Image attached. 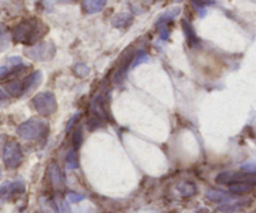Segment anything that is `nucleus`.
<instances>
[{
  "instance_id": "obj_6",
  "label": "nucleus",
  "mask_w": 256,
  "mask_h": 213,
  "mask_svg": "<svg viewBox=\"0 0 256 213\" xmlns=\"http://www.w3.org/2000/svg\"><path fill=\"white\" fill-rule=\"evenodd\" d=\"M49 177L52 189L56 190V191L62 190V187H64V177H62V171H60L59 166L56 164H52L49 166Z\"/></svg>"
},
{
  "instance_id": "obj_14",
  "label": "nucleus",
  "mask_w": 256,
  "mask_h": 213,
  "mask_svg": "<svg viewBox=\"0 0 256 213\" xmlns=\"http://www.w3.org/2000/svg\"><path fill=\"white\" fill-rule=\"evenodd\" d=\"M178 191L182 197H192L196 194V186L192 182H182L178 185Z\"/></svg>"
},
{
  "instance_id": "obj_12",
  "label": "nucleus",
  "mask_w": 256,
  "mask_h": 213,
  "mask_svg": "<svg viewBox=\"0 0 256 213\" xmlns=\"http://www.w3.org/2000/svg\"><path fill=\"white\" fill-rule=\"evenodd\" d=\"M255 184L252 182H238L229 186V192L234 195H244L248 192H252L254 190Z\"/></svg>"
},
{
  "instance_id": "obj_1",
  "label": "nucleus",
  "mask_w": 256,
  "mask_h": 213,
  "mask_svg": "<svg viewBox=\"0 0 256 213\" xmlns=\"http://www.w3.org/2000/svg\"><path fill=\"white\" fill-rule=\"evenodd\" d=\"M48 32V26L42 24V20L30 17L20 21L12 31V39L15 44H24L34 46L39 44L40 39Z\"/></svg>"
},
{
  "instance_id": "obj_25",
  "label": "nucleus",
  "mask_w": 256,
  "mask_h": 213,
  "mask_svg": "<svg viewBox=\"0 0 256 213\" xmlns=\"http://www.w3.org/2000/svg\"><path fill=\"white\" fill-rule=\"evenodd\" d=\"M66 1H70V0H66Z\"/></svg>"
},
{
  "instance_id": "obj_8",
  "label": "nucleus",
  "mask_w": 256,
  "mask_h": 213,
  "mask_svg": "<svg viewBox=\"0 0 256 213\" xmlns=\"http://www.w3.org/2000/svg\"><path fill=\"white\" fill-rule=\"evenodd\" d=\"M182 27L185 32V36H186L188 42H189V46L194 47V46H196V45L200 44V39L198 37L194 27H192V25L190 24L186 19L182 20Z\"/></svg>"
},
{
  "instance_id": "obj_10",
  "label": "nucleus",
  "mask_w": 256,
  "mask_h": 213,
  "mask_svg": "<svg viewBox=\"0 0 256 213\" xmlns=\"http://www.w3.org/2000/svg\"><path fill=\"white\" fill-rule=\"evenodd\" d=\"M22 192H24V184L22 182H8L2 186V199L5 200L12 195L22 194Z\"/></svg>"
},
{
  "instance_id": "obj_18",
  "label": "nucleus",
  "mask_w": 256,
  "mask_h": 213,
  "mask_svg": "<svg viewBox=\"0 0 256 213\" xmlns=\"http://www.w3.org/2000/svg\"><path fill=\"white\" fill-rule=\"evenodd\" d=\"M66 166L69 167L70 170L78 169V166H79V164H78V157L76 155H75V150H72V151H70L69 154H68Z\"/></svg>"
},
{
  "instance_id": "obj_2",
  "label": "nucleus",
  "mask_w": 256,
  "mask_h": 213,
  "mask_svg": "<svg viewBox=\"0 0 256 213\" xmlns=\"http://www.w3.org/2000/svg\"><path fill=\"white\" fill-rule=\"evenodd\" d=\"M48 132V125L44 121L38 119H30L22 122L18 129V135L25 141L35 140L42 137Z\"/></svg>"
},
{
  "instance_id": "obj_5",
  "label": "nucleus",
  "mask_w": 256,
  "mask_h": 213,
  "mask_svg": "<svg viewBox=\"0 0 256 213\" xmlns=\"http://www.w3.org/2000/svg\"><path fill=\"white\" fill-rule=\"evenodd\" d=\"M56 52V47L52 42H39L30 49L25 50V55L35 61H48L52 59Z\"/></svg>"
},
{
  "instance_id": "obj_17",
  "label": "nucleus",
  "mask_w": 256,
  "mask_h": 213,
  "mask_svg": "<svg viewBox=\"0 0 256 213\" xmlns=\"http://www.w3.org/2000/svg\"><path fill=\"white\" fill-rule=\"evenodd\" d=\"M82 130L76 129L75 130L74 134H72V147H74L72 150H75V151H76V150L80 147V145H82Z\"/></svg>"
},
{
  "instance_id": "obj_16",
  "label": "nucleus",
  "mask_w": 256,
  "mask_h": 213,
  "mask_svg": "<svg viewBox=\"0 0 256 213\" xmlns=\"http://www.w3.org/2000/svg\"><path fill=\"white\" fill-rule=\"evenodd\" d=\"M72 71L78 77H86L90 74V69L82 62H78L74 67H72Z\"/></svg>"
},
{
  "instance_id": "obj_3",
  "label": "nucleus",
  "mask_w": 256,
  "mask_h": 213,
  "mask_svg": "<svg viewBox=\"0 0 256 213\" xmlns=\"http://www.w3.org/2000/svg\"><path fill=\"white\" fill-rule=\"evenodd\" d=\"M32 106L42 116H52V114L56 112V99H55L54 94L50 91L40 92V94L35 95L32 99Z\"/></svg>"
},
{
  "instance_id": "obj_15",
  "label": "nucleus",
  "mask_w": 256,
  "mask_h": 213,
  "mask_svg": "<svg viewBox=\"0 0 256 213\" xmlns=\"http://www.w3.org/2000/svg\"><path fill=\"white\" fill-rule=\"evenodd\" d=\"M180 12V7H172V9H169L168 11H165L162 16L158 19L156 25L158 24H168L170 20H172L174 17L178 16V14Z\"/></svg>"
},
{
  "instance_id": "obj_7",
  "label": "nucleus",
  "mask_w": 256,
  "mask_h": 213,
  "mask_svg": "<svg viewBox=\"0 0 256 213\" xmlns=\"http://www.w3.org/2000/svg\"><path fill=\"white\" fill-rule=\"evenodd\" d=\"M20 81H22V91H24V94H25V92L35 89V87H36L38 85L42 82V72L40 71L32 72V74L28 75V76L24 77L22 80H20Z\"/></svg>"
},
{
  "instance_id": "obj_22",
  "label": "nucleus",
  "mask_w": 256,
  "mask_h": 213,
  "mask_svg": "<svg viewBox=\"0 0 256 213\" xmlns=\"http://www.w3.org/2000/svg\"><path fill=\"white\" fill-rule=\"evenodd\" d=\"M192 4L195 5V6L200 10H202L204 11V9H202V6H205V5H212L214 4V0H192Z\"/></svg>"
},
{
  "instance_id": "obj_24",
  "label": "nucleus",
  "mask_w": 256,
  "mask_h": 213,
  "mask_svg": "<svg viewBox=\"0 0 256 213\" xmlns=\"http://www.w3.org/2000/svg\"><path fill=\"white\" fill-rule=\"evenodd\" d=\"M172 1H174V2H182V0H172Z\"/></svg>"
},
{
  "instance_id": "obj_20",
  "label": "nucleus",
  "mask_w": 256,
  "mask_h": 213,
  "mask_svg": "<svg viewBox=\"0 0 256 213\" xmlns=\"http://www.w3.org/2000/svg\"><path fill=\"white\" fill-rule=\"evenodd\" d=\"M158 30H159V35H160V39L166 41L170 36V31H169V27H168V24H158Z\"/></svg>"
},
{
  "instance_id": "obj_21",
  "label": "nucleus",
  "mask_w": 256,
  "mask_h": 213,
  "mask_svg": "<svg viewBox=\"0 0 256 213\" xmlns=\"http://www.w3.org/2000/svg\"><path fill=\"white\" fill-rule=\"evenodd\" d=\"M85 197L82 196V195H79V194H75V192H69L68 194V200H69V202H72V204H78V202L82 201Z\"/></svg>"
},
{
  "instance_id": "obj_9",
  "label": "nucleus",
  "mask_w": 256,
  "mask_h": 213,
  "mask_svg": "<svg viewBox=\"0 0 256 213\" xmlns=\"http://www.w3.org/2000/svg\"><path fill=\"white\" fill-rule=\"evenodd\" d=\"M108 0H82V10L86 14L99 12L106 6Z\"/></svg>"
},
{
  "instance_id": "obj_11",
  "label": "nucleus",
  "mask_w": 256,
  "mask_h": 213,
  "mask_svg": "<svg viewBox=\"0 0 256 213\" xmlns=\"http://www.w3.org/2000/svg\"><path fill=\"white\" fill-rule=\"evenodd\" d=\"M206 199L212 202H229L232 201L230 192L220 191V190H209L206 192Z\"/></svg>"
},
{
  "instance_id": "obj_23",
  "label": "nucleus",
  "mask_w": 256,
  "mask_h": 213,
  "mask_svg": "<svg viewBox=\"0 0 256 213\" xmlns=\"http://www.w3.org/2000/svg\"><path fill=\"white\" fill-rule=\"evenodd\" d=\"M58 209H59V213H70L69 206H68L66 202L64 201L58 202Z\"/></svg>"
},
{
  "instance_id": "obj_4",
  "label": "nucleus",
  "mask_w": 256,
  "mask_h": 213,
  "mask_svg": "<svg viewBox=\"0 0 256 213\" xmlns=\"http://www.w3.org/2000/svg\"><path fill=\"white\" fill-rule=\"evenodd\" d=\"M22 161V146L16 141H8L2 149V162L6 169H18Z\"/></svg>"
},
{
  "instance_id": "obj_19",
  "label": "nucleus",
  "mask_w": 256,
  "mask_h": 213,
  "mask_svg": "<svg viewBox=\"0 0 256 213\" xmlns=\"http://www.w3.org/2000/svg\"><path fill=\"white\" fill-rule=\"evenodd\" d=\"M148 60H149V56H148V54L144 51V50H142V51L138 52V55H136V56H135L134 62H132V67L138 66V65L142 64V62H146Z\"/></svg>"
},
{
  "instance_id": "obj_13",
  "label": "nucleus",
  "mask_w": 256,
  "mask_h": 213,
  "mask_svg": "<svg viewBox=\"0 0 256 213\" xmlns=\"http://www.w3.org/2000/svg\"><path fill=\"white\" fill-rule=\"evenodd\" d=\"M112 26L118 27V29H125L129 25H132V16L126 12H122V14H118L116 16L112 17Z\"/></svg>"
}]
</instances>
